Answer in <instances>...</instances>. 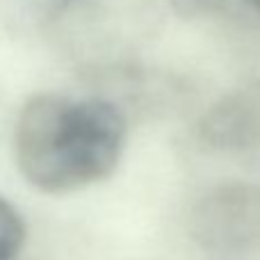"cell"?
<instances>
[{"instance_id": "cell-1", "label": "cell", "mask_w": 260, "mask_h": 260, "mask_svg": "<svg viewBox=\"0 0 260 260\" xmlns=\"http://www.w3.org/2000/svg\"><path fill=\"white\" fill-rule=\"evenodd\" d=\"M126 144V119L103 99L37 94L25 101L14 128V157L23 178L59 194L108 178Z\"/></svg>"}, {"instance_id": "cell-2", "label": "cell", "mask_w": 260, "mask_h": 260, "mask_svg": "<svg viewBox=\"0 0 260 260\" xmlns=\"http://www.w3.org/2000/svg\"><path fill=\"white\" fill-rule=\"evenodd\" d=\"M192 235L212 251H240L260 244V187L233 183L212 189L192 212Z\"/></svg>"}, {"instance_id": "cell-3", "label": "cell", "mask_w": 260, "mask_h": 260, "mask_svg": "<svg viewBox=\"0 0 260 260\" xmlns=\"http://www.w3.org/2000/svg\"><path fill=\"white\" fill-rule=\"evenodd\" d=\"M199 135L219 151L260 148V78L221 96L201 117Z\"/></svg>"}, {"instance_id": "cell-4", "label": "cell", "mask_w": 260, "mask_h": 260, "mask_svg": "<svg viewBox=\"0 0 260 260\" xmlns=\"http://www.w3.org/2000/svg\"><path fill=\"white\" fill-rule=\"evenodd\" d=\"M76 0H0V23L12 30H39L67 12Z\"/></svg>"}, {"instance_id": "cell-5", "label": "cell", "mask_w": 260, "mask_h": 260, "mask_svg": "<svg viewBox=\"0 0 260 260\" xmlns=\"http://www.w3.org/2000/svg\"><path fill=\"white\" fill-rule=\"evenodd\" d=\"M176 9L192 16H212L260 27V0H174Z\"/></svg>"}, {"instance_id": "cell-6", "label": "cell", "mask_w": 260, "mask_h": 260, "mask_svg": "<svg viewBox=\"0 0 260 260\" xmlns=\"http://www.w3.org/2000/svg\"><path fill=\"white\" fill-rule=\"evenodd\" d=\"M25 242V221L9 201L0 197V260H14Z\"/></svg>"}]
</instances>
